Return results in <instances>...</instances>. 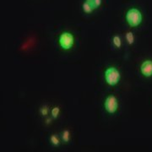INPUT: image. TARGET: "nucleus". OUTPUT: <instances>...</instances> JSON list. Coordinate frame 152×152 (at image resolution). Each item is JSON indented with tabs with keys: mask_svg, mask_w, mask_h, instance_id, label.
I'll return each instance as SVG.
<instances>
[{
	"mask_svg": "<svg viewBox=\"0 0 152 152\" xmlns=\"http://www.w3.org/2000/svg\"><path fill=\"white\" fill-rule=\"evenodd\" d=\"M51 122H52V119H51V118H48V119L46 120V124H49Z\"/></svg>",
	"mask_w": 152,
	"mask_h": 152,
	"instance_id": "nucleus-14",
	"label": "nucleus"
},
{
	"mask_svg": "<svg viewBox=\"0 0 152 152\" xmlns=\"http://www.w3.org/2000/svg\"><path fill=\"white\" fill-rule=\"evenodd\" d=\"M50 142L54 146H58L60 145L59 139L58 138V136H56V134H52L51 135V137H50Z\"/></svg>",
	"mask_w": 152,
	"mask_h": 152,
	"instance_id": "nucleus-11",
	"label": "nucleus"
},
{
	"mask_svg": "<svg viewBox=\"0 0 152 152\" xmlns=\"http://www.w3.org/2000/svg\"><path fill=\"white\" fill-rule=\"evenodd\" d=\"M82 10H83V12L85 14L90 15V14H92V12L95 10H94V8L87 1L85 0V2H83V4H82Z\"/></svg>",
	"mask_w": 152,
	"mask_h": 152,
	"instance_id": "nucleus-6",
	"label": "nucleus"
},
{
	"mask_svg": "<svg viewBox=\"0 0 152 152\" xmlns=\"http://www.w3.org/2000/svg\"><path fill=\"white\" fill-rule=\"evenodd\" d=\"M58 43L61 48L64 50H69L75 44V37L72 33L69 31H64L61 33L58 37Z\"/></svg>",
	"mask_w": 152,
	"mask_h": 152,
	"instance_id": "nucleus-3",
	"label": "nucleus"
},
{
	"mask_svg": "<svg viewBox=\"0 0 152 152\" xmlns=\"http://www.w3.org/2000/svg\"><path fill=\"white\" fill-rule=\"evenodd\" d=\"M40 113L41 114L44 116V117H46V116H48V114L49 113V108L48 106H43V107H42L41 108H40Z\"/></svg>",
	"mask_w": 152,
	"mask_h": 152,
	"instance_id": "nucleus-13",
	"label": "nucleus"
},
{
	"mask_svg": "<svg viewBox=\"0 0 152 152\" xmlns=\"http://www.w3.org/2000/svg\"><path fill=\"white\" fill-rule=\"evenodd\" d=\"M60 113V108L58 107H54L51 111V115H52V118L53 119H57L58 115Z\"/></svg>",
	"mask_w": 152,
	"mask_h": 152,
	"instance_id": "nucleus-12",
	"label": "nucleus"
},
{
	"mask_svg": "<svg viewBox=\"0 0 152 152\" xmlns=\"http://www.w3.org/2000/svg\"><path fill=\"white\" fill-rule=\"evenodd\" d=\"M113 45L117 48H121L122 47V41H121V38L118 35H115L113 37Z\"/></svg>",
	"mask_w": 152,
	"mask_h": 152,
	"instance_id": "nucleus-9",
	"label": "nucleus"
},
{
	"mask_svg": "<svg viewBox=\"0 0 152 152\" xmlns=\"http://www.w3.org/2000/svg\"><path fill=\"white\" fill-rule=\"evenodd\" d=\"M125 37L127 40V42L129 45H132V44L134 43V33L131 32V31H128V32L125 34Z\"/></svg>",
	"mask_w": 152,
	"mask_h": 152,
	"instance_id": "nucleus-7",
	"label": "nucleus"
},
{
	"mask_svg": "<svg viewBox=\"0 0 152 152\" xmlns=\"http://www.w3.org/2000/svg\"><path fill=\"white\" fill-rule=\"evenodd\" d=\"M125 20L130 27L139 26L142 23L143 15L142 13L136 8H131L127 11L125 15Z\"/></svg>",
	"mask_w": 152,
	"mask_h": 152,
	"instance_id": "nucleus-1",
	"label": "nucleus"
},
{
	"mask_svg": "<svg viewBox=\"0 0 152 152\" xmlns=\"http://www.w3.org/2000/svg\"><path fill=\"white\" fill-rule=\"evenodd\" d=\"M105 80L111 86H115L118 84L121 79L120 72L115 67H109L104 72Z\"/></svg>",
	"mask_w": 152,
	"mask_h": 152,
	"instance_id": "nucleus-2",
	"label": "nucleus"
},
{
	"mask_svg": "<svg viewBox=\"0 0 152 152\" xmlns=\"http://www.w3.org/2000/svg\"><path fill=\"white\" fill-rule=\"evenodd\" d=\"M62 140H63V141L64 143H69V140H70V132L69 129H65V130L63 131V133H62Z\"/></svg>",
	"mask_w": 152,
	"mask_h": 152,
	"instance_id": "nucleus-8",
	"label": "nucleus"
},
{
	"mask_svg": "<svg viewBox=\"0 0 152 152\" xmlns=\"http://www.w3.org/2000/svg\"><path fill=\"white\" fill-rule=\"evenodd\" d=\"M140 72L143 76L149 78L152 76V61L151 60H145L140 65Z\"/></svg>",
	"mask_w": 152,
	"mask_h": 152,
	"instance_id": "nucleus-5",
	"label": "nucleus"
},
{
	"mask_svg": "<svg viewBox=\"0 0 152 152\" xmlns=\"http://www.w3.org/2000/svg\"><path fill=\"white\" fill-rule=\"evenodd\" d=\"M104 107L109 114L115 113L118 108V101L117 97L113 95L108 96L105 100Z\"/></svg>",
	"mask_w": 152,
	"mask_h": 152,
	"instance_id": "nucleus-4",
	"label": "nucleus"
},
{
	"mask_svg": "<svg viewBox=\"0 0 152 152\" xmlns=\"http://www.w3.org/2000/svg\"><path fill=\"white\" fill-rule=\"evenodd\" d=\"M94 8V10L98 9L102 4V0H86Z\"/></svg>",
	"mask_w": 152,
	"mask_h": 152,
	"instance_id": "nucleus-10",
	"label": "nucleus"
}]
</instances>
